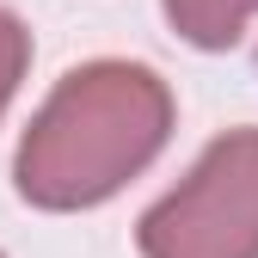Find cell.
I'll use <instances>...</instances> for the list:
<instances>
[{
    "mask_svg": "<svg viewBox=\"0 0 258 258\" xmlns=\"http://www.w3.org/2000/svg\"><path fill=\"white\" fill-rule=\"evenodd\" d=\"M148 258H258V136L221 142L148 215Z\"/></svg>",
    "mask_w": 258,
    "mask_h": 258,
    "instance_id": "2",
    "label": "cell"
},
{
    "mask_svg": "<svg viewBox=\"0 0 258 258\" xmlns=\"http://www.w3.org/2000/svg\"><path fill=\"white\" fill-rule=\"evenodd\" d=\"M166 7H172V19H178L197 43H228L258 0H166Z\"/></svg>",
    "mask_w": 258,
    "mask_h": 258,
    "instance_id": "3",
    "label": "cell"
},
{
    "mask_svg": "<svg viewBox=\"0 0 258 258\" xmlns=\"http://www.w3.org/2000/svg\"><path fill=\"white\" fill-rule=\"evenodd\" d=\"M166 136V92L142 68H86L25 142V197L92 203L136 172Z\"/></svg>",
    "mask_w": 258,
    "mask_h": 258,
    "instance_id": "1",
    "label": "cell"
},
{
    "mask_svg": "<svg viewBox=\"0 0 258 258\" xmlns=\"http://www.w3.org/2000/svg\"><path fill=\"white\" fill-rule=\"evenodd\" d=\"M19 61H25V37H19L13 19H0V99H7L13 80H19Z\"/></svg>",
    "mask_w": 258,
    "mask_h": 258,
    "instance_id": "4",
    "label": "cell"
}]
</instances>
